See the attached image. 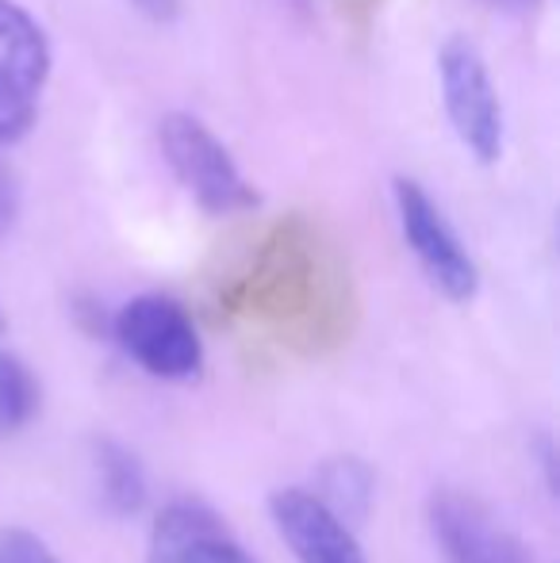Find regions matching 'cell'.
I'll return each mask as SVG.
<instances>
[{"label":"cell","instance_id":"cell-1","mask_svg":"<svg viewBox=\"0 0 560 563\" xmlns=\"http://www.w3.org/2000/svg\"><path fill=\"white\" fill-rule=\"evenodd\" d=\"M157 142L173 177L208 216H239L257 208V188L242 177L231 150L211 134L204 119L188 112L165 115L157 123Z\"/></svg>","mask_w":560,"mask_h":563},{"label":"cell","instance_id":"cell-2","mask_svg":"<svg viewBox=\"0 0 560 563\" xmlns=\"http://www.w3.org/2000/svg\"><path fill=\"white\" fill-rule=\"evenodd\" d=\"M51 66V43L35 15L15 0H0V146L31 134Z\"/></svg>","mask_w":560,"mask_h":563},{"label":"cell","instance_id":"cell-3","mask_svg":"<svg viewBox=\"0 0 560 563\" xmlns=\"http://www.w3.org/2000/svg\"><path fill=\"white\" fill-rule=\"evenodd\" d=\"M441 100L453 123V134L480 165H495L503 157V104L487 62L469 38H446L438 54Z\"/></svg>","mask_w":560,"mask_h":563},{"label":"cell","instance_id":"cell-4","mask_svg":"<svg viewBox=\"0 0 560 563\" xmlns=\"http://www.w3.org/2000/svg\"><path fill=\"white\" fill-rule=\"evenodd\" d=\"M112 334L123 353L157 379H196L204 368V341L188 311L169 296H139L120 307Z\"/></svg>","mask_w":560,"mask_h":563},{"label":"cell","instance_id":"cell-5","mask_svg":"<svg viewBox=\"0 0 560 563\" xmlns=\"http://www.w3.org/2000/svg\"><path fill=\"white\" fill-rule=\"evenodd\" d=\"M392 196H396V216H399V230H404L407 245L419 257L422 273L430 276V284L453 303H464V299L476 296L480 288V273L472 253L464 250V242L457 238V230L449 227L446 211L430 200V192L411 177H396L392 185Z\"/></svg>","mask_w":560,"mask_h":563},{"label":"cell","instance_id":"cell-6","mask_svg":"<svg viewBox=\"0 0 560 563\" xmlns=\"http://www.w3.org/2000/svg\"><path fill=\"white\" fill-rule=\"evenodd\" d=\"M426 518L449 563H534L523 537L464 490H438L426 506Z\"/></svg>","mask_w":560,"mask_h":563},{"label":"cell","instance_id":"cell-7","mask_svg":"<svg viewBox=\"0 0 560 563\" xmlns=\"http://www.w3.org/2000/svg\"><path fill=\"white\" fill-rule=\"evenodd\" d=\"M146 563H257L200 498H177L154 518Z\"/></svg>","mask_w":560,"mask_h":563},{"label":"cell","instance_id":"cell-8","mask_svg":"<svg viewBox=\"0 0 560 563\" xmlns=\"http://www.w3.org/2000/svg\"><path fill=\"white\" fill-rule=\"evenodd\" d=\"M273 526L299 563H369L353 526H345L311 490H277L270 498Z\"/></svg>","mask_w":560,"mask_h":563},{"label":"cell","instance_id":"cell-9","mask_svg":"<svg viewBox=\"0 0 560 563\" xmlns=\"http://www.w3.org/2000/svg\"><path fill=\"white\" fill-rule=\"evenodd\" d=\"M92 464H97V483H100V503L120 518H131L146 506V472H142L139 456L128 445L112 438H100L92 445Z\"/></svg>","mask_w":560,"mask_h":563},{"label":"cell","instance_id":"cell-10","mask_svg":"<svg viewBox=\"0 0 560 563\" xmlns=\"http://www.w3.org/2000/svg\"><path fill=\"white\" fill-rule=\"evenodd\" d=\"M319 503L330 506L345 526H361L373 510V490H376V475L365 460L358 456H334L319 467Z\"/></svg>","mask_w":560,"mask_h":563},{"label":"cell","instance_id":"cell-11","mask_svg":"<svg viewBox=\"0 0 560 563\" xmlns=\"http://www.w3.org/2000/svg\"><path fill=\"white\" fill-rule=\"evenodd\" d=\"M39 410V384L12 353L0 349V438L23 430Z\"/></svg>","mask_w":560,"mask_h":563},{"label":"cell","instance_id":"cell-12","mask_svg":"<svg viewBox=\"0 0 560 563\" xmlns=\"http://www.w3.org/2000/svg\"><path fill=\"white\" fill-rule=\"evenodd\" d=\"M0 563H62L51 552L43 537L28 533V529H4L0 537Z\"/></svg>","mask_w":560,"mask_h":563},{"label":"cell","instance_id":"cell-13","mask_svg":"<svg viewBox=\"0 0 560 563\" xmlns=\"http://www.w3.org/2000/svg\"><path fill=\"white\" fill-rule=\"evenodd\" d=\"M15 216H20V180L8 165H0V238L15 227Z\"/></svg>","mask_w":560,"mask_h":563},{"label":"cell","instance_id":"cell-14","mask_svg":"<svg viewBox=\"0 0 560 563\" xmlns=\"http://www.w3.org/2000/svg\"><path fill=\"white\" fill-rule=\"evenodd\" d=\"M334 8L358 35H365V31L373 27L376 12H381V0H334Z\"/></svg>","mask_w":560,"mask_h":563},{"label":"cell","instance_id":"cell-15","mask_svg":"<svg viewBox=\"0 0 560 563\" xmlns=\"http://www.w3.org/2000/svg\"><path fill=\"white\" fill-rule=\"evenodd\" d=\"M131 4L154 23H173L180 15V0H131Z\"/></svg>","mask_w":560,"mask_h":563},{"label":"cell","instance_id":"cell-16","mask_svg":"<svg viewBox=\"0 0 560 563\" xmlns=\"http://www.w3.org/2000/svg\"><path fill=\"white\" fill-rule=\"evenodd\" d=\"M484 4H492V8H503V12H530L538 0H484Z\"/></svg>","mask_w":560,"mask_h":563},{"label":"cell","instance_id":"cell-17","mask_svg":"<svg viewBox=\"0 0 560 563\" xmlns=\"http://www.w3.org/2000/svg\"><path fill=\"white\" fill-rule=\"evenodd\" d=\"M8 330V319H4V311H0V334H4Z\"/></svg>","mask_w":560,"mask_h":563}]
</instances>
